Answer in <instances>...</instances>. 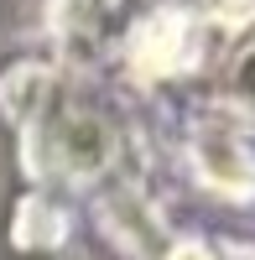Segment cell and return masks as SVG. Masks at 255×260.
<instances>
[{
    "mask_svg": "<svg viewBox=\"0 0 255 260\" xmlns=\"http://www.w3.org/2000/svg\"><path fill=\"white\" fill-rule=\"evenodd\" d=\"M156 260H214V250H203V245H167Z\"/></svg>",
    "mask_w": 255,
    "mask_h": 260,
    "instance_id": "277c9868",
    "label": "cell"
},
{
    "mask_svg": "<svg viewBox=\"0 0 255 260\" xmlns=\"http://www.w3.org/2000/svg\"><path fill=\"white\" fill-rule=\"evenodd\" d=\"M0 110L21 136L26 172L47 187H131V130L83 83L42 62H16L0 78Z\"/></svg>",
    "mask_w": 255,
    "mask_h": 260,
    "instance_id": "6da1fadb",
    "label": "cell"
},
{
    "mask_svg": "<svg viewBox=\"0 0 255 260\" xmlns=\"http://www.w3.org/2000/svg\"><path fill=\"white\" fill-rule=\"evenodd\" d=\"M193 6L208 16V26L214 31H245V26H255V0H193Z\"/></svg>",
    "mask_w": 255,
    "mask_h": 260,
    "instance_id": "3957f363",
    "label": "cell"
},
{
    "mask_svg": "<svg viewBox=\"0 0 255 260\" xmlns=\"http://www.w3.org/2000/svg\"><path fill=\"white\" fill-rule=\"evenodd\" d=\"M193 167L214 192L255 198V146L245 136V120H229V115L203 120L193 136Z\"/></svg>",
    "mask_w": 255,
    "mask_h": 260,
    "instance_id": "7a4b0ae2",
    "label": "cell"
}]
</instances>
